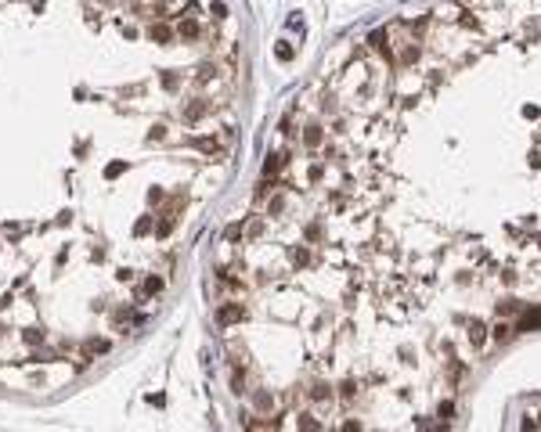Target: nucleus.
<instances>
[{"instance_id":"f257e3e1","label":"nucleus","mask_w":541,"mask_h":432,"mask_svg":"<svg viewBox=\"0 0 541 432\" xmlns=\"http://www.w3.org/2000/svg\"><path fill=\"white\" fill-rule=\"evenodd\" d=\"M238 317H242V306H220V314H217L220 324H231V320H238Z\"/></svg>"},{"instance_id":"f03ea898","label":"nucleus","mask_w":541,"mask_h":432,"mask_svg":"<svg viewBox=\"0 0 541 432\" xmlns=\"http://www.w3.org/2000/svg\"><path fill=\"white\" fill-rule=\"evenodd\" d=\"M177 33L188 36V40H195V36H199V22H195V18H184V22L177 25Z\"/></svg>"},{"instance_id":"7ed1b4c3","label":"nucleus","mask_w":541,"mask_h":432,"mask_svg":"<svg viewBox=\"0 0 541 432\" xmlns=\"http://www.w3.org/2000/svg\"><path fill=\"white\" fill-rule=\"evenodd\" d=\"M148 36H152L155 43H170V36H173V33L166 29V25H152V29H148Z\"/></svg>"},{"instance_id":"20e7f679","label":"nucleus","mask_w":541,"mask_h":432,"mask_svg":"<svg viewBox=\"0 0 541 432\" xmlns=\"http://www.w3.org/2000/svg\"><path fill=\"white\" fill-rule=\"evenodd\" d=\"M105 349H108V342H101V338H90V342L83 346V353L94 357V353H105Z\"/></svg>"},{"instance_id":"39448f33","label":"nucleus","mask_w":541,"mask_h":432,"mask_svg":"<svg viewBox=\"0 0 541 432\" xmlns=\"http://www.w3.org/2000/svg\"><path fill=\"white\" fill-rule=\"evenodd\" d=\"M123 169H126V162H108V166H105V177H108V180H116Z\"/></svg>"},{"instance_id":"423d86ee","label":"nucleus","mask_w":541,"mask_h":432,"mask_svg":"<svg viewBox=\"0 0 541 432\" xmlns=\"http://www.w3.org/2000/svg\"><path fill=\"white\" fill-rule=\"evenodd\" d=\"M155 292H162V278H148V281H144V296H155Z\"/></svg>"},{"instance_id":"0eeeda50","label":"nucleus","mask_w":541,"mask_h":432,"mask_svg":"<svg viewBox=\"0 0 541 432\" xmlns=\"http://www.w3.org/2000/svg\"><path fill=\"white\" fill-rule=\"evenodd\" d=\"M538 324H541V310H534V314H527V317H523V324H520V328L527 332V328H538Z\"/></svg>"},{"instance_id":"6e6552de","label":"nucleus","mask_w":541,"mask_h":432,"mask_svg":"<svg viewBox=\"0 0 541 432\" xmlns=\"http://www.w3.org/2000/svg\"><path fill=\"white\" fill-rule=\"evenodd\" d=\"M170 231H173V220H162V224L155 227V234H159V238H162V234H170Z\"/></svg>"},{"instance_id":"1a4fd4ad","label":"nucleus","mask_w":541,"mask_h":432,"mask_svg":"<svg viewBox=\"0 0 541 432\" xmlns=\"http://www.w3.org/2000/svg\"><path fill=\"white\" fill-rule=\"evenodd\" d=\"M278 166H281V155H271V159H267V166H263V169H267V173H274Z\"/></svg>"},{"instance_id":"9d476101","label":"nucleus","mask_w":541,"mask_h":432,"mask_svg":"<svg viewBox=\"0 0 541 432\" xmlns=\"http://www.w3.org/2000/svg\"><path fill=\"white\" fill-rule=\"evenodd\" d=\"M469 338H473V342H480V338H483V324H473V328H469Z\"/></svg>"},{"instance_id":"9b49d317","label":"nucleus","mask_w":541,"mask_h":432,"mask_svg":"<svg viewBox=\"0 0 541 432\" xmlns=\"http://www.w3.org/2000/svg\"><path fill=\"white\" fill-rule=\"evenodd\" d=\"M134 231H137V234H148V231H152V220H137Z\"/></svg>"},{"instance_id":"f8f14e48","label":"nucleus","mask_w":541,"mask_h":432,"mask_svg":"<svg viewBox=\"0 0 541 432\" xmlns=\"http://www.w3.org/2000/svg\"><path fill=\"white\" fill-rule=\"evenodd\" d=\"M199 148H202V151H217V141H209V137H202V141H199Z\"/></svg>"},{"instance_id":"ddd939ff","label":"nucleus","mask_w":541,"mask_h":432,"mask_svg":"<svg viewBox=\"0 0 541 432\" xmlns=\"http://www.w3.org/2000/svg\"><path fill=\"white\" fill-rule=\"evenodd\" d=\"M43 338V332H36V328H29V332H25V342H40Z\"/></svg>"}]
</instances>
